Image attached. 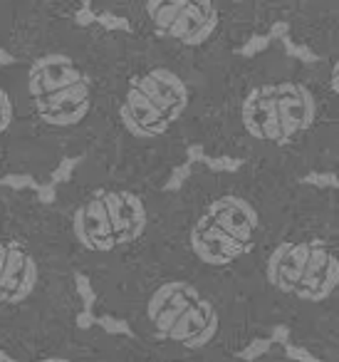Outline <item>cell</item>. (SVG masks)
I'll list each match as a JSON object with an SVG mask.
<instances>
[{
	"label": "cell",
	"mask_w": 339,
	"mask_h": 362,
	"mask_svg": "<svg viewBox=\"0 0 339 362\" xmlns=\"http://www.w3.org/2000/svg\"><path fill=\"white\" fill-rule=\"evenodd\" d=\"M194 144L208 159L238 161L292 181H339V122L314 62L273 40L206 75Z\"/></svg>",
	"instance_id": "obj_1"
},
{
	"label": "cell",
	"mask_w": 339,
	"mask_h": 362,
	"mask_svg": "<svg viewBox=\"0 0 339 362\" xmlns=\"http://www.w3.org/2000/svg\"><path fill=\"white\" fill-rule=\"evenodd\" d=\"M206 75L126 30H107L100 127L85 171L151 181L174 174L194 144Z\"/></svg>",
	"instance_id": "obj_2"
},
{
	"label": "cell",
	"mask_w": 339,
	"mask_h": 362,
	"mask_svg": "<svg viewBox=\"0 0 339 362\" xmlns=\"http://www.w3.org/2000/svg\"><path fill=\"white\" fill-rule=\"evenodd\" d=\"M297 184L255 166L220 169L191 161L169 202L154 261L245 291L255 258Z\"/></svg>",
	"instance_id": "obj_3"
},
{
	"label": "cell",
	"mask_w": 339,
	"mask_h": 362,
	"mask_svg": "<svg viewBox=\"0 0 339 362\" xmlns=\"http://www.w3.org/2000/svg\"><path fill=\"white\" fill-rule=\"evenodd\" d=\"M95 305L126 322L131 337L181 360L230 362L273 335L248 293L151 261L92 286Z\"/></svg>",
	"instance_id": "obj_4"
},
{
	"label": "cell",
	"mask_w": 339,
	"mask_h": 362,
	"mask_svg": "<svg viewBox=\"0 0 339 362\" xmlns=\"http://www.w3.org/2000/svg\"><path fill=\"white\" fill-rule=\"evenodd\" d=\"M273 327L314 360L339 347V189L299 181L245 283Z\"/></svg>",
	"instance_id": "obj_5"
},
{
	"label": "cell",
	"mask_w": 339,
	"mask_h": 362,
	"mask_svg": "<svg viewBox=\"0 0 339 362\" xmlns=\"http://www.w3.org/2000/svg\"><path fill=\"white\" fill-rule=\"evenodd\" d=\"M169 192L151 181L82 171L57 192V226L77 273L92 286L151 263L169 214Z\"/></svg>",
	"instance_id": "obj_6"
},
{
	"label": "cell",
	"mask_w": 339,
	"mask_h": 362,
	"mask_svg": "<svg viewBox=\"0 0 339 362\" xmlns=\"http://www.w3.org/2000/svg\"><path fill=\"white\" fill-rule=\"evenodd\" d=\"M107 30L60 25L42 35L25 70V105L35 134L60 156L90 151L105 95Z\"/></svg>",
	"instance_id": "obj_7"
},
{
	"label": "cell",
	"mask_w": 339,
	"mask_h": 362,
	"mask_svg": "<svg viewBox=\"0 0 339 362\" xmlns=\"http://www.w3.org/2000/svg\"><path fill=\"white\" fill-rule=\"evenodd\" d=\"M126 30L208 72L265 37L245 0H97Z\"/></svg>",
	"instance_id": "obj_8"
},
{
	"label": "cell",
	"mask_w": 339,
	"mask_h": 362,
	"mask_svg": "<svg viewBox=\"0 0 339 362\" xmlns=\"http://www.w3.org/2000/svg\"><path fill=\"white\" fill-rule=\"evenodd\" d=\"M265 33L282 25L290 42L314 57L339 42V0H248Z\"/></svg>",
	"instance_id": "obj_9"
},
{
	"label": "cell",
	"mask_w": 339,
	"mask_h": 362,
	"mask_svg": "<svg viewBox=\"0 0 339 362\" xmlns=\"http://www.w3.org/2000/svg\"><path fill=\"white\" fill-rule=\"evenodd\" d=\"M109 362H198V360H181V357L166 355L144 342L134 340L131 335H112ZM233 362V360H230Z\"/></svg>",
	"instance_id": "obj_10"
},
{
	"label": "cell",
	"mask_w": 339,
	"mask_h": 362,
	"mask_svg": "<svg viewBox=\"0 0 339 362\" xmlns=\"http://www.w3.org/2000/svg\"><path fill=\"white\" fill-rule=\"evenodd\" d=\"M314 67H317L319 77H322L329 107H332L334 117L339 122V42L329 47V50H324L319 57H314Z\"/></svg>",
	"instance_id": "obj_11"
},
{
	"label": "cell",
	"mask_w": 339,
	"mask_h": 362,
	"mask_svg": "<svg viewBox=\"0 0 339 362\" xmlns=\"http://www.w3.org/2000/svg\"><path fill=\"white\" fill-rule=\"evenodd\" d=\"M16 115H18V107L11 90H6V87L0 85V134L6 129H11L13 122H16Z\"/></svg>",
	"instance_id": "obj_12"
},
{
	"label": "cell",
	"mask_w": 339,
	"mask_h": 362,
	"mask_svg": "<svg viewBox=\"0 0 339 362\" xmlns=\"http://www.w3.org/2000/svg\"><path fill=\"white\" fill-rule=\"evenodd\" d=\"M233 362H299V360H295V357H290L287 352L282 350V347L273 345V347H270V350L258 352V355H253V357H250V360H245V357H238V360H233Z\"/></svg>",
	"instance_id": "obj_13"
},
{
	"label": "cell",
	"mask_w": 339,
	"mask_h": 362,
	"mask_svg": "<svg viewBox=\"0 0 339 362\" xmlns=\"http://www.w3.org/2000/svg\"><path fill=\"white\" fill-rule=\"evenodd\" d=\"M317 362H339V347H337V350H332V352H327L324 357H319Z\"/></svg>",
	"instance_id": "obj_14"
},
{
	"label": "cell",
	"mask_w": 339,
	"mask_h": 362,
	"mask_svg": "<svg viewBox=\"0 0 339 362\" xmlns=\"http://www.w3.org/2000/svg\"><path fill=\"white\" fill-rule=\"evenodd\" d=\"M0 62H3V65H13V62H16V60H13V57L8 55L6 50H0Z\"/></svg>",
	"instance_id": "obj_15"
},
{
	"label": "cell",
	"mask_w": 339,
	"mask_h": 362,
	"mask_svg": "<svg viewBox=\"0 0 339 362\" xmlns=\"http://www.w3.org/2000/svg\"><path fill=\"white\" fill-rule=\"evenodd\" d=\"M0 362H16V360H13V357H8L6 352H0Z\"/></svg>",
	"instance_id": "obj_16"
},
{
	"label": "cell",
	"mask_w": 339,
	"mask_h": 362,
	"mask_svg": "<svg viewBox=\"0 0 339 362\" xmlns=\"http://www.w3.org/2000/svg\"><path fill=\"white\" fill-rule=\"evenodd\" d=\"M245 3H248V0H245ZM248 6H250V3H248ZM250 8H253V6H250ZM253 13H255V11H253Z\"/></svg>",
	"instance_id": "obj_17"
}]
</instances>
